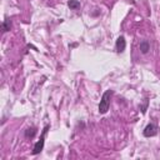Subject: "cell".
I'll use <instances>...</instances> for the list:
<instances>
[{"mask_svg":"<svg viewBox=\"0 0 160 160\" xmlns=\"http://www.w3.org/2000/svg\"><path fill=\"white\" fill-rule=\"evenodd\" d=\"M139 48H140V51H141L142 54H146V52L150 50V44H149L148 41H141L140 45H139Z\"/></svg>","mask_w":160,"mask_h":160,"instance_id":"5b68a950","label":"cell"},{"mask_svg":"<svg viewBox=\"0 0 160 160\" xmlns=\"http://www.w3.org/2000/svg\"><path fill=\"white\" fill-rule=\"evenodd\" d=\"M126 48V41H125V38L121 35L116 39V42H115V49L118 52H122Z\"/></svg>","mask_w":160,"mask_h":160,"instance_id":"277c9868","label":"cell"},{"mask_svg":"<svg viewBox=\"0 0 160 160\" xmlns=\"http://www.w3.org/2000/svg\"><path fill=\"white\" fill-rule=\"evenodd\" d=\"M10 28H11V21H10L9 19H5V20H4V22H2V25H1L2 31H4V32H6V31H9V30H10Z\"/></svg>","mask_w":160,"mask_h":160,"instance_id":"52a82bcc","label":"cell"},{"mask_svg":"<svg viewBox=\"0 0 160 160\" xmlns=\"http://www.w3.org/2000/svg\"><path fill=\"white\" fill-rule=\"evenodd\" d=\"M36 134V129L35 128H29L25 130V138H34V135Z\"/></svg>","mask_w":160,"mask_h":160,"instance_id":"ba28073f","label":"cell"},{"mask_svg":"<svg viewBox=\"0 0 160 160\" xmlns=\"http://www.w3.org/2000/svg\"><path fill=\"white\" fill-rule=\"evenodd\" d=\"M68 6L71 9V10H76L80 8V2L78 0H69L68 1Z\"/></svg>","mask_w":160,"mask_h":160,"instance_id":"8992f818","label":"cell"},{"mask_svg":"<svg viewBox=\"0 0 160 160\" xmlns=\"http://www.w3.org/2000/svg\"><path fill=\"white\" fill-rule=\"evenodd\" d=\"M111 95H112V91H111V90H106V91L102 94L101 100H100V102H99V112H100V114H105V112L109 110Z\"/></svg>","mask_w":160,"mask_h":160,"instance_id":"6da1fadb","label":"cell"},{"mask_svg":"<svg viewBox=\"0 0 160 160\" xmlns=\"http://www.w3.org/2000/svg\"><path fill=\"white\" fill-rule=\"evenodd\" d=\"M142 134H144V136L145 138H151V136H155L156 134H158V126L155 125V124H148L146 126H145V129H144V131H142Z\"/></svg>","mask_w":160,"mask_h":160,"instance_id":"3957f363","label":"cell"},{"mask_svg":"<svg viewBox=\"0 0 160 160\" xmlns=\"http://www.w3.org/2000/svg\"><path fill=\"white\" fill-rule=\"evenodd\" d=\"M48 129H49V126H45V128H44V130H42V132H41V136H40V140L35 142V145H34V149H32V155H38V154H39V152H41V150L44 149V142H45V134H46Z\"/></svg>","mask_w":160,"mask_h":160,"instance_id":"7a4b0ae2","label":"cell"}]
</instances>
